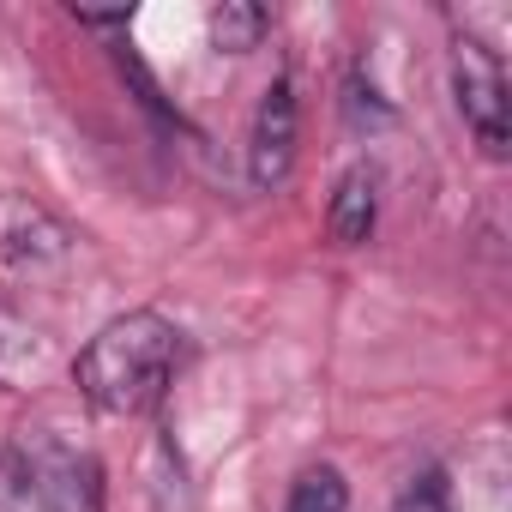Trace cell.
I'll return each instance as SVG.
<instances>
[{
  "instance_id": "6da1fadb",
  "label": "cell",
  "mask_w": 512,
  "mask_h": 512,
  "mask_svg": "<svg viewBox=\"0 0 512 512\" xmlns=\"http://www.w3.org/2000/svg\"><path fill=\"white\" fill-rule=\"evenodd\" d=\"M181 362H187V332L163 308H127L103 320L91 344L73 356V386L103 416H145L169 398Z\"/></svg>"
},
{
  "instance_id": "7a4b0ae2",
  "label": "cell",
  "mask_w": 512,
  "mask_h": 512,
  "mask_svg": "<svg viewBox=\"0 0 512 512\" xmlns=\"http://www.w3.org/2000/svg\"><path fill=\"white\" fill-rule=\"evenodd\" d=\"M7 482L31 512H103V464L43 428H25L7 446Z\"/></svg>"
},
{
  "instance_id": "3957f363",
  "label": "cell",
  "mask_w": 512,
  "mask_h": 512,
  "mask_svg": "<svg viewBox=\"0 0 512 512\" xmlns=\"http://www.w3.org/2000/svg\"><path fill=\"white\" fill-rule=\"evenodd\" d=\"M452 97H458V115H464L470 139L482 145V157L500 163L512 145V85H506L500 55L482 37H452Z\"/></svg>"
},
{
  "instance_id": "277c9868",
  "label": "cell",
  "mask_w": 512,
  "mask_h": 512,
  "mask_svg": "<svg viewBox=\"0 0 512 512\" xmlns=\"http://www.w3.org/2000/svg\"><path fill=\"white\" fill-rule=\"evenodd\" d=\"M296 151H302V103H296V79L278 73L260 91V109L247 127V187L278 193L296 175Z\"/></svg>"
},
{
  "instance_id": "5b68a950",
  "label": "cell",
  "mask_w": 512,
  "mask_h": 512,
  "mask_svg": "<svg viewBox=\"0 0 512 512\" xmlns=\"http://www.w3.org/2000/svg\"><path fill=\"white\" fill-rule=\"evenodd\" d=\"M380 223V169L374 163H350L332 187V205H326V235L338 247H362Z\"/></svg>"
},
{
  "instance_id": "8992f818",
  "label": "cell",
  "mask_w": 512,
  "mask_h": 512,
  "mask_svg": "<svg viewBox=\"0 0 512 512\" xmlns=\"http://www.w3.org/2000/svg\"><path fill=\"white\" fill-rule=\"evenodd\" d=\"M205 31H211V49L247 55V49H260V43L272 37V13L253 7V0H223V7L205 13Z\"/></svg>"
},
{
  "instance_id": "52a82bcc",
  "label": "cell",
  "mask_w": 512,
  "mask_h": 512,
  "mask_svg": "<svg viewBox=\"0 0 512 512\" xmlns=\"http://www.w3.org/2000/svg\"><path fill=\"white\" fill-rule=\"evenodd\" d=\"M344 506H350V482L338 464H308L284 494V512H344Z\"/></svg>"
},
{
  "instance_id": "ba28073f",
  "label": "cell",
  "mask_w": 512,
  "mask_h": 512,
  "mask_svg": "<svg viewBox=\"0 0 512 512\" xmlns=\"http://www.w3.org/2000/svg\"><path fill=\"white\" fill-rule=\"evenodd\" d=\"M85 31H127L133 25V13H73Z\"/></svg>"
}]
</instances>
